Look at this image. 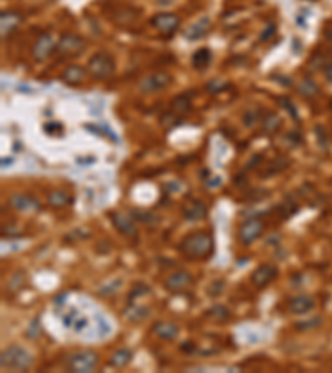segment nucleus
<instances>
[{
    "label": "nucleus",
    "instance_id": "obj_40",
    "mask_svg": "<svg viewBox=\"0 0 332 373\" xmlns=\"http://www.w3.org/2000/svg\"><path fill=\"white\" fill-rule=\"evenodd\" d=\"M322 133H324V130L321 128V126H317V136H319V140H321V146H325V143H327V141H324Z\"/></svg>",
    "mask_w": 332,
    "mask_h": 373
},
{
    "label": "nucleus",
    "instance_id": "obj_37",
    "mask_svg": "<svg viewBox=\"0 0 332 373\" xmlns=\"http://www.w3.org/2000/svg\"><path fill=\"white\" fill-rule=\"evenodd\" d=\"M256 121H258V115H256V111L246 113V116H244V123H246L248 126H253Z\"/></svg>",
    "mask_w": 332,
    "mask_h": 373
},
{
    "label": "nucleus",
    "instance_id": "obj_6",
    "mask_svg": "<svg viewBox=\"0 0 332 373\" xmlns=\"http://www.w3.org/2000/svg\"><path fill=\"white\" fill-rule=\"evenodd\" d=\"M85 47L86 43L81 37L73 34H64L57 43V52L64 56H73V55H80L85 50Z\"/></svg>",
    "mask_w": 332,
    "mask_h": 373
},
{
    "label": "nucleus",
    "instance_id": "obj_13",
    "mask_svg": "<svg viewBox=\"0 0 332 373\" xmlns=\"http://www.w3.org/2000/svg\"><path fill=\"white\" fill-rule=\"evenodd\" d=\"M153 27L165 35H171L179 27V17L174 14H158L152 18Z\"/></svg>",
    "mask_w": 332,
    "mask_h": 373
},
{
    "label": "nucleus",
    "instance_id": "obj_28",
    "mask_svg": "<svg viewBox=\"0 0 332 373\" xmlns=\"http://www.w3.org/2000/svg\"><path fill=\"white\" fill-rule=\"evenodd\" d=\"M322 324V320H321V317H312V319H309V320H300V322H297L296 327L297 330H303V332H308V330H311V328H316V327H319Z\"/></svg>",
    "mask_w": 332,
    "mask_h": 373
},
{
    "label": "nucleus",
    "instance_id": "obj_3",
    "mask_svg": "<svg viewBox=\"0 0 332 373\" xmlns=\"http://www.w3.org/2000/svg\"><path fill=\"white\" fill-rule=\"evenodd\" d=\"M64 365L68 371L90 373L98 365V353L93 350H78V352L68 353L64 358Z\"/></svg>",
    "mask_w": 332,
    "mask_h": 373
},
{
    "label": "nucleus",
    "instance_id": "obj_35",
    "mask_svg": "<svg viewBox=\"0 0 332 373\" xmlns=\"http://www.w3.org/2000/svg\"><path fill=\"white\" fill-rule=\"evenodd\" d=\"M228 86V83L226 81H223V80H213V81H209L208 83V90L209 91H213V93H218V91H221V90H224V88Z\"/></svg>",
    "mask_w": 332,
    "mask_h": 373
},
{
    "label": "nucleus",
    "instance_id": "obj_36",
    "mask_svg": "<svg viewBox=\"0 0 332 373\" xmlns=\"http://www.w3.org/2000/svg\"><path fill=\"white\" fill-rule=\"evenodd\" d=\"M279 103L283 105V108H284V110H287V111L291 113V116H292V118H297L296 108H294V105L291 103L289 100H287V98H281V100H279Z\"/></svg>",
    "mask_w": 332,
    "mask_h": 373
},
{
    "label": "nucleus",
    "instance_id": "obj_19",
    "mask_svg": "<svg viewBox=\"0 0 332 373\" xmlns=\"http://www.w3.org/2000/svg\"><path fill=\"white\" fill-rule=\"evenodd\" d=\"M123 315L131 322H140L145 320L149 315V308L145 305H136V303H130L123 308Z\"/></svg>",
    "mask_w": 332,
    "mask_h": 373
},
{
    "label": "nucleus",
    "instance_id": "obj_27",
    "mask_svg": "<svg viewBox=\"0 0 332 373\" xmlns=\"http://www.w3.org/2000/svg\"><path fill=\"white\" fill-rule=\"evenodd\" d=\"M281 126V118L276 115V113H269V115L262 119V128L266 133H274L278 131Z\"/></svg>",
    "mask_w": 332,
    "mask_h": 373
},
{
    "label": "nucleus",
    "instance_id": "obj_34",
    "mask_svg": "<svg viewBox=\"0 0 332 373\" xmlns=\"http://www.w3.org/2000/svg\"><path fill=\"white\" fill-rule=\"evenodd\" d=\"M297 204L294 201H291V199H287L286 202H284V206H283V216L284 217H291V216H294V214L297 212Z\"/></svg>",
    "mask_w": 332,
    "mask_h": 373
},
{
    "label": "nucleus",
    "instance_id": "obj_41",
    "mask_svg": "<svg viewBox=\"0 0 332 373\" xmlns=\"http://www.w3.org/2000/svg\"><path fill=\"white\" fill-rule=\"evenodd\" d=\"M12 163H14V161H12V158H4V160H2V168L10 166Z\"/></svg>",
    "mask_w": 332,
    "mask_h": 373
},
{
    "label": "nucleus",
    "instance_id": "obj_30",
    "mask_svg": "<svg viewBox=\"0 0 332 373\" xmlns=\"http://www.w3.org/2000/svg\"><path fill=\"white\" fill-rule=\"evenodd\" d=\"M179 123V115H176V113H166V115L161 116V125L165 126L166 130L173 128V126H176Z\"/></svg>",
    "mask_w": 332,
    "mask_h": 373
},
{
    "label": "nucleus",
    "instance_id": "obj_21",
    "mask_svg": "<svg viewBox=\"0 0 332 373\" xmlns=\"http://www.w3.org/2000/svg\"><path fill=\"white\" fill-rule=\"evenodd\" d=\"M131 358H133V353H131L130 349H120L111 355L108 365L115 366V368H123V366H127L131 362Z\"/></svg>",
    "mask_w": 332,
    "mask_h": 373
},
{
    "label": "nucleus",
    "instance_id": "obj_7",
    "mask_svg": "<svg viewBox=\"0 0 332 373\" xmlns=\"http://www.w3.org/2000/svg\"><path fill=\"white\" fill-rule=\"evenodd\" d=\"M171 83V77L168 73H163V72H158V73H153V75H148L141 81H140V90L143 93H155V91H160V90H165V88Z\"/></svg>",
    "mask_w": 332,
    "mask_h": 373
},
{
    "label": "nucleus",
    "instance_id": "obj_11",
    "mask_svg": "<svg viewBox=\"0 0 332 373\" xmlns=\"http://www.w3.org/2000/svg\"><path fill=\"white\" fill-rule=\"evenodd\" d=\"M55 48H57V45H55V40L52 39V35H50V34H43V35L39 37V39H37L35 45H34V50H32L34 58L37 61L47 60L48 56L53 53Z\"/></svg>",
    "mask_w": 332,
    "mask_h": 373
},
{
    "label": "nucleus",
    "instance_id": "obj_10",
    "mask_svg": "<svg viewBox=\"0 0 332 373\" xmlns=\"http://www.w3.org/2000/svg\"><path fill=\"white\" fill-rule=\"evenodd\" d=\"M110 219H111V223H113V226L116 227V231L122 232L123 236H127V237H136L138 236V227L135 226L133 219H131L130 216H127V214L115 211V212L110 214Z\"/></svg>",
    "mask_w": 332,
    "mask_h": 373
},
{
    "label": "nucleus",
    "instance_id": "obj_5",
    "mask_svg": "<svg viewBox=\"0 0 332 373\" xmlns=\"http://www.w3.org/2000/svg\"><path fill=\"white\" fill-rule=\"evenodd\" d=\"M264 229H266V226L261 219L251 217V219L244 221V223L241 224L239 231H237V237H239L243 245H249V244H253L259 236H262Z\"/></svg>",
    "mask_w": 332,
    "mask_h": 373
},
{
    "label": "nucleus",
    "instance_id": "obj_12",
    "mask_svg": "<svg viewBox=\"0 0 332 373\" xmlns=\"http://www.w3.org/2000/svg\"><path fill=\"white\" fill-rule=\"evenodd\" d=\"M193 284V275L186 270H176L171 275L166 277L165 281V287L170 290V292H181V290L188 289Z\"/></svg>",
    "mask_w": 332,
    "mask_h": 373
},
{
    "label": "nucleus",
    "instance_id": "obj_42",
    "mask_svg": "<svg viewBox=\"0 0 332 373\" xmlns=\"http://www.w3.org/2000/svg\"><path fill=\"white\" fill-rule=\"evenodd\" d=\"M325 37H327V39H329V40L332 42V27H330V28H329L327 32H325Z\"/></svg>",
    "mask_w": 332,
    "mask_h": 373
},
{
    "label": "nucleus",
    "instance_id": "obj_14",
    "mask_svg": "<svg viewBox=\"0 0 332 373\" xmlns=\"http://www.w3.org/2000/svg\"><path fill=\"white\" fill-rule=\"evenodd\" d=\"M183 217L190 223H196L208 216V207L199 199H190L183 204Z\"/></svg>",
    "mask_w": 332,
    "mask_h": 373
},
{
    "label": "nucleus",
    "instance_id": "obj_26",
    "mask_svg": "<svg viewBox=\"0 0 332 373\" xmlns=\"http://www.w3.org/2000/svg\"><path fill=\"white\" fill-rule=\"evenodd\" d=\"M299 93L303 95L304 98H312L319 93V86L316 85V81H312V80H303L299 83Z\"/></svg>",
    "mask_w": 332,
    "mask_h": 373
},
{
    "label": "nucleus",
    "instance_id": "obj_20",
    "mask_svg": "<svg viewBox=\"0 0 332 373\" xmlns=\"http://www.w3.org/2000/svg\"><path fill=\"white\" fill-rule=\"evenodd\" d=\"M73 198L67 191H62V189H57V191H52L48 194V204L55 207V209H62L68 204H72Z\"/></svg>",
    "mask_w": 332,
    "mask_h": 373
},
{
    "label": "nucleus",
    "instance_id": "obj_24",
    "mask_svg": "<svg viewBox=\"0 0 332 373\" xmlns=\"http://www.w3.org/2000/svg\"><path fill=\"white\" fill-rule=\"evenodd\" d=\"M209 61H211V52L208 48H199L193 53L191 63L196 70H203V68H206L209 65Z\"/></svg>",
    "mask_w": 332,
    "mask_h": 373
},
{
    "label": "nucleus",
    "instance_id": "obj_29",
    "mask_svg": "<svg viewBox=\"0 0 332 373\" xmlns=\"http://www.w3.org/2000/svg\"><path fill=\"white\" fill-rule=\"evenodd\" d=\"M130 216H131V217H135L136 221H140V223H153V221H158L153 212H148V211L131 209V211H130Z\"/></svg>",
    "mask_w": 332,
    "mask_h": 373
},
{
    "label": "nucleus",
    "instance_id": "obj_38",
    "mask_svg": "<svg viewBox=\"0 0 332 373\" xmlns=\"http://www.w3.org/2000/svg\"><path fill=\"white\" fill-rule=\"evenodd\" d=\"M274 30H276V28H274V25H269L267 30L264 32V34L261 35V40H262V42H266V40H267V37L274 34Z\"/></svg>",
    "mask_w": 332,
    "mask_h": 373
},
{
    "label": "nucleus",
    "instance_id": "obj_33",
    "mask_svg": "<svg viewBox=\"0 0 332 373\" xmlns=\"http://www.w3.org/2000/svg\"><path fill=\"white\" fill-rule=\"evenodd\" d=\"M148 292H149V287L145 286V284H140V286H136L133 290H131L130 295H128V299H130V302H133L136 297H143V295H146Z\"/></svg>",
    "mask_w": 332,
    "mask_h": 373
},
{
    "label": "nucleus",
    "instance_id": "obj_16",
    "mask_svg": "<svg viewBox=\"0 0 332 373\" xmlns=\"http://www.w3.org/2000/svg\"><path fill=\"white\" fill-rule=\"evenodd\" d=\"M152 332L165 342H171L179 335V327L174 325L173 322H156L152 327Z\"/></svg>",
    "mask_w": 332,
    "mask_h": 373
},
{
    "label": "nucleus",
    "instance_id": "obj_25",
    "mask_svg": "<svg viewBox=\"0 0 332 373\" xmlns=\"http://www.w3.org/2000/svg\"><path fill=\"white\" fill-rule=\"evenodd\" d=\"M171 110L176 113V115H185V113H188L191 110V100L188 95H179V97H176L173 100L171 103Z\"/></svg>",
    "mask_w": 332,
    "mask_h": 373
},
{
    "label": "nucleus",
    "instance_id": "obj_1",
    "mask_svg": "<svg viewBox=\"0 0 332 373\" xmlns=\"http://www.w3.org/2000/svg\"><path fill=\"white\" fill-rule=\"evenodd\" d=\"M179 251L188 259H195V261L209 259L215 252V239L209 232L195 231L183 237V241L179 242Z\"/></svg>",
    "mask_w": 332,
    "mask_h": 373
},
{
    "label": "nucleus",
    "instance_id": "obj_9",
    "mask_svg": "<svg viewBox=\"0 0 332 373\" xmlns=\"http://www.w3.org/2000/svg\"><path fill=\"white\" fill-rule=\"evenodd\" d=\"M62 322L67 328H70L75 333H83L88 328V319L78 312V308H68L67 312L62 314Z\"/></svg>",
    "mask_w": 332,
    "mask_h": 373
},
{
    "label": "nucleus",
    "instance_id": "obj_4",
    "mask_svg": "<svg viewBox=\"0 0 332 373\" xmlns=\"http://www.w3.org/2000/svg\"><path fill=\"white\" fill-rule=\"evenodd\" d=\"M86 70L95 80H106L115 72V61L108 53H95L88 60Z\"/></svg>",
    "mask_w": 332,
    "mask_h": 373
},
{
    "label": "nucleus",
    "instance_id": "obj_31",
    "mask_svg": "<svg viewBox=\"0 0 332 373\" xmlns=\"http://www.w3.org/2000/svg\"><path fill=\"white\" fill-rule=\"evenodd\" d=\"M42 333V328H40V320L39 319H34L30 322V325L27 328V337L28 338H39Z\"/></svg>",
    "mask_w": 332,
    "mask_h": 373
},
{
    "label": "nucleus",
    "instance_id": "obj_23",
    "mask_svg": "<svg viewBox=\"0 0 332 373\" xmlns=\"http://www.w3.org/2000/svg\"><path fill=\"white\" fill-rule=\"evenodd\" d=\"M85 73H86V70H85L83 67H80V65H72V67H68L67 70L64 72V75H62V78H64V80L67 81V83L77 85V83H80L81 80H83Z\"/></svg>",
    "mask_w": 332,
    "mask_h": 373
},
{
    "label": "nucleus",
    "instance_id": "obj_8",
    "mask_svg": "<svg viewBox=\"0 0 332 373\" xmlns=\"http://www.w3.org/2000/svg\"><path fill=\"white\" fill-rule=\"evenodd\" d=\"M278 274L279 269L274 264H262L251 274V282L254 284V287L264 289L278 277Z\"/></svg>",
    "mask_w": 332,
    "mask_h": 373
},
{
    "label": "nucleus",
    "instance_id": "obj_15",
    "mask_svg": "<svg viewBox=\"0 0 332 373\" xmlns=\"http://www.w3.org/2000/svg\"><path fill=\"white\" fill-rule=\"evenodd\" d=\"M314 305H316L314 299H312V297H309V295H304V294L292 297V299L289 300V303H287V307H289V312L294 314V315H304V314H308V312L312 310V308H314Z\"/></svg>",
    "mask_w": 332,
    "mask_h": 373
},
{
    "label": "nucleus",
    "instance_id": "obj_32",
    "mask_svg": "<svg viewBox=\"0 0 332 373\" xmlns=\"http://www.w3.org/2000/svg\"><path fill=\"white\" fill-rule=\"evenodd\" d=\"M208 315H213L215 319H228L229 310L224 305H215L211 310H208Z\"/></svg>",
    "mask_w": 332,
    "mask_h": 373
},
{
    "label": "nucleus",
    "instance_id": "obj_17",
    "mask_svg": "<svg viewBox=\"0 0 332 373\" xmlns=\"http://www.w3.org/2000/svg\"><path fill=\"white\" fill-rule=\"evenodd\" d=\"M9 202L15 211H22V212L40 209L39 201H37L35 198H30V196H25V194H14Z\"/></svg>",
    "mask_w": 332,
    "mask_h": 373
},
{
    "label": "nucleus",
    "instance_id": "obj_2",
    "mask_svg": "<svg viewBox=\"0 0 332 373\" xmlns=\"http://www.w3.org/2000/svg\"><path fill=\"white\" fill-rule=\"evenodd\" d=\"M34 362L35 358L32 353L18 345L9 347L0 355V366L7 370H28Z\"/></svg>",
    "mask_w": 332,
    "mask_h": 373
},
{
    "label": "nucleus",
    "instance_id": "obj_22",
    "mask_svg": "<svg viewBox=\"0 0 332 373\" xmlns=\"http://www.w3.org/2000/svg\"><path fill=\"white\" fill-rule=\"evenodd\" d=\"M0 20H2V39H5L12 30H14L18 23H20V15L14 14V12H4L2 17H0Z\"/></svg>",
    "mask_w": 332,
    "mask_h": 373
},
{
    "label": "nucleus",
    "instance_id": "obj_39",
    "mask_svg": "<svg viewBox=\"0 0 332 373\" xmlns=\"http://www.w3.org/2000/svg\"><path fill=\"white\" fill-rule=\"evenodd\" d=\"M324 73H325V78H327V81L332 85V63H329V65L325 67Z\"/></svg>",
    "mask_w": 332,
    "mask_h": 373
},
{
    "label": "nucleus",
    "instance_id": "obj_18",
    "mask_svg": "<svg viewBox=\"0 0 332 373\" xmlns=\"http://www.w3.org/2000/svg\"><path fill=\"white\" fill-rule=\"evenodd\" d=\"M208 30H209V18L203 17V18H199L196 23H193L191 27L185 32V37L188 40H199V39H203L206 34H208Z\"/></svg>",
    "mask_w": 332,
    "mask_h": 373
}]
</instances>
